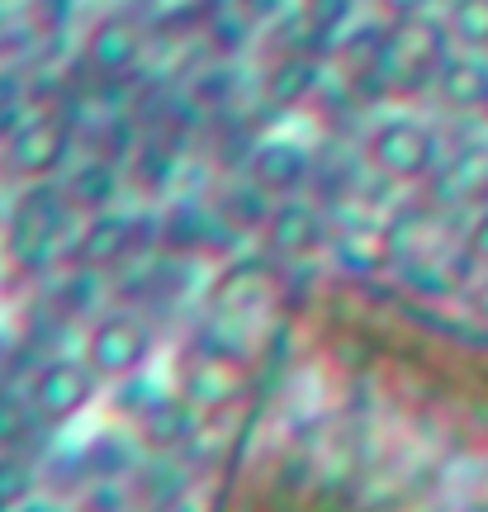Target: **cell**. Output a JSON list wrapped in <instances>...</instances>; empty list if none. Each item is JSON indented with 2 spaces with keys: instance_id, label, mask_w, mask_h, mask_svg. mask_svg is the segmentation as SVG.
Masks as SVG:
<instances>
[{
  "instance_id": "1",
  "label": "cell",
  "mask_w": 488,
  "mask_h": 512,
  "mask_svg": "<svg viewBox=\"0 0 488 512\" xmlns=\"http://www.w3.org/2000/svg\"><path fill=\"white\" fill-rule=\"evenodd\" d=\"M67 233H72V204L67 190L53 181H29L5 214V252L24 271H43Z\"/></svg>"
},
{
  "instance_id": "2",
  "label": "cell",
  "mask_w": 488,
  "mask_h": 512,
  "mask_svg": "<svg viewBox=\"0 0 488 512\" xmlns=\"http://www.w3.org/2000/svg\"><path fill=\"white\" fill-rule=\"evenodd\" d=\"M455 38L446 29V15H408L389 19V38H384V91H417L432 86L441 62L451 57Z\"/></svg>"
},
{
  "instance_id": "3",
  "label": "cell",
  "mask_w": 488,
  "mask_h": 512,
  "mask_svg": "<svg viewBox=\"0 0 488 512\" xmlns=\"http://www.w3.org/2000/svg\"><path fill=\"white\" fill-rule=\"evenodd\" d=\"M365 162L380 181H422L441 171V143H436V128L413 119V114H389L370 128L365 138Z\"/></svg>"
},
{
  "instance_id": "4",
  "label": "cell",
  "mask_w": 488,
  "mask_h": 512,
  "mask_svg": "<svg viewBox=\"0 0 488 512\" xmlns=\"http://www.w3.org/2000/svg\"><path fill=\"white\" fill-rule=\"evenodd\" d=\"M76 124L62 105H34L5 138V157L24 181H53L62 166L72 162Z\"/></svg>"
},
{
  "instance_id": "5",
  "label": "cell",
  "mask_w": 488,
  "mask_h": 512,
  "mask_svg": "<svg viewBox=\"0 0 488 512\" xmlns=\"http://www.w3.org/2000/svg\"><path fill=\"white\" fill-rule=\"evenodd\" d=\"M152 347H157V332L133 309L109 313L86 332V361L100 380H133L152 361Z\"/></svg>"
},
{
  "instance_id": "6",
  "label": "cell",
  "mask_w": 488,
  "mask_h": 512,
  "mask_svg": "<svg viewBox=\"0 0 488 512\" xmlns=\"http://www.w3.org/2000/svg\"><path fill=\"white\" fill-rule=\"evenodd\" d=\"M95 375L91 361H43L34 370V384H29V408H34V422L43 427H62V422L81 418L95 399Z\"/></svg>"
},
{
  "instance_id": "7",
  "label": "cell",
  "mask_w": 488,
  "mask_h": 512,
  "mask_svg": "<svg viewBox=\"0 0 488 512\" xmlns=\"http://www.w3.org/2000/svg\"><path fill=\"white\" fill-rule=\"evenodd\" d=\"M81 57H86V67H91L95 76H105V81L133 76L147 57L143 24H138L133 15H100L91 29H86V48H81Z\"/></svg>"
},
{
  "instance_id": "8",
  "label": "cell",
  "mask_w": 488,
  "mask_h": 512,
  "mask_svg": "<svg viewBox=\"0 0 488 512\" xmlns=\"http://www.w3.org/2000/svg\"><path fill=\"white\" fill-rule=\"evenodd\" d=\"M138 233H143V219L133 214H119V209H100L91 219L76 228V242H72V261L86 266V271H119L128 256L138 252Z\"/></svg>"
},
{
  "instance_id": "9",
  "label": "cell",
  "mask_w": 488,
  "mask_h": 512,
  "mask_svg": "<svg viewBox=\"0 0 488 512\" xmlns=\"http://www.w3.org/2000/svg\"><path fill=\"white\" fill-rule=\"evenodd\" d=\"M318 91H323V62L308 53V48H285L266 67V76H261V100L280 114L304 110Z\"/></svg>"
},
{
  "instance_id": "10",
  "label": "cell",
  "mask_w": 488,
  "mask_h": 512,
  "mask_svg": "<svg viewBox=\"0 0 488 512\" xmlns=\"http://www.w3.org/2000/svg\"><path fill=\"white\" fill-rule=\"evenodd\" d=\"M247 389V375H242V356H228V351L218 347H204L190 361L185 370V399L195 403L199 413H218V408H228Z\"/></svg>"
},
{
  "instance_id": "11",
  "label": "cell",
  "mask_w": 488,
  "mask_h": 512,
  "mask_svg": "<svg viewBox=\"0 0 488 512\" xmlns=\"http://www.w3.org/2000/svg\"><path fill=\"white\" fill-rule=\"evenodd\" d=\"M247 181H256L266 195H275V200H285V195H294V190L308 181V152L285 143V138L256 143L252 152H247Z\"/></svg>"
},
{
  "instance_id": "12",
  "label": "cell",
  "mask_w": 488,
  "mask_h": 512,
  "mask_svg": "<svg viewBox=\"0 0 488 512\" xmlns=\"http://www.w3.org/2000/svg\"><path fill=\"white\" fill-rule=\"evenodd\" d=\"M266 242H271V252L280 256H308L313 247H323L327 238V223H323V209L308 200H285L271 209V219H266Z\"/></svg>"
},
{
  "instance_id": "13",
  "label": "cell",
  "mask_w": 488,
  "mask_h": 512,
  "mask_svg": "<svg viewBox=\"0 0 488 512\" xmlns=\"http://www.w3.org/2000/svg\"><path fill=\"white\" fill-rule=\"evenodd\" d=\"M436 95H441V105H451V110L460 114H474L488 105V62L484 53H474V48H465V53H451L446 62H441V72H436Z\"/></svg>"
},
{
  "instance_id": "14",
  "label": "cell",
  "mask_w": 488,
  "mask_h": 512,
  "mask_svg": "<svg viewBox=\"0 0 488 512\" xmlns=\"http://www.w3.org/2000/svg\"><path fill=\"white\" fill-rule=\"evenodd\" d=\"M119 185H124V162H114V157H105V152H95V157H86V162H76L72 171H67L62 190H67V204L100 214V209H114Z\"/></svg>"
},
{
  "instance_id": "15",
  "label": "cell",
  "mask_w": 488,
  "mask_h": 512,
  "mask_svg": "<svg viewBox=\"0 0 488 512\" xmlns=\"http://www.w3.org/2000/svg\"><path fill=\"white\" fill-rule=\"evenodd\" d=\"M436 190L446 204H488V143H465L436 171Z\"/></svg>"
},
{
  "instance_id": "16",
  "label": "cell",
  "mask_w": 488,
  "mask_h": 512,
  "mask_svg": "<svg viewBox=\"0 0 488 512\" xmlns=\"http://www.w3.org/2000/svg\"><path fill=\"white\" fill-rule=\"evenodd\" d=\"M332 252L356 275H380V271H389V261H398L394 233H389V228H370V223L342 228V233L332 238Z\"/></svg>"
},
{
  "instance_id": "17",
  "label": "cell",
  "mask_w": 488,
  "mask_h": 512,
  "mask_svg": "<svg viewBox=\"0 0 488 512\" xmlns=\"http://www.w3.org/2000/svg\"><path fill=\"white\" fill-rule=\"evenodd\" d=\"M199 408L185 394L176 399H157L147 403L143 413H138V427H143V437L157 446V451H176V446H190L199 437Z\"/></svg>"
},
{
  "instance_id": "18",
  "label": "cell",
  "mask_w": 488,
  "mask_h": 512,
  "mask_svg": "<svg viewBox=\"0 0 488 512\" xmlns=\"http://www.w3.org/2000/svg\"><path fill=\"white\" fill-rule=\"evenodd\" d=\"M171 171H176V143H171V138L162 143V133H143L124 162V176L138 185V190H147V195H162V185L171 181Z\"/></svg>"
},
{
  "instance_id": "19",
  "label": "cell",
  "mask_w": 488,
  "mask_h": 512,
  "mask_svg": "<svg viewBox=\"0 0 488 512\" xmlns=\"http://www.w3.org/2000/svg\"><path fill=\"white\" fill-rule=\"evenodd\" d=\"M446 29L455 48L488 53V0H446Z\"/></svg>"
},
{
  "instance_id": "20",
  "label": "cell",
  "mask_w": 488,
  "mask_h": 512,
  "mask_svg": "<svg viewBox=\"0 0 488 512\" xmlns=\"http://www.w3.org/2000/svg\"><path fill=\"white\" fill-rule=\"evenodd\" d=\"M72 10H76V0H24L19 19H24V29H29L34 43H48V38H57L72 24Z\"/></svg>"
},
{
  "instance_id": "21",
  "label": "cell",
  "mask_w": 488,
  "mask_h": 512,
  "mask_svg": "<svg viewBox=\"0 0 488 512\" xmlns=\"http://www.w3.org/2000/svg\"><path fill=\"white\" fill-rule=\"evenodd\" d=\"M29 110H34V91H29L24 72H15V67H0V138H10V133H15V124Z\"/></svg>"
},
{
  "instance_id": "22",
  "label": "cell",
  "mask_w": 488,
  "mask_h": 512,
  "mask_svg": "<svg viewBox=\"0 0 488 512\" xmlns=\"http://www.w3.org/2000/svg\"><path fill=\"white\" fill-rule=\"evenodd\" d=\"M34 465L24 456H5L0 460V512H15L19 503H29L34 498Z\"/></svg>"
},
{
  "instance_id": "23",
  "label": "cell",
  "mask_w": 488,
  "mask_h": 512,
  "mask_svg": "<svg viewBox=\"0 0 488 512\" xmlns=\"http://www.w3.org/2000/svg\"><path fill=\"white\" fill-rule=\"evenodd\" d=\"M465 256H470V261H479V266H488V209L470 223V238H465Z\"/></svg>"
},
{
  "instance_id": "24",
  "label": "cell",
  "mask_w": 488,
  "mask_h": 512,
  "mask_svg": "<svg viewBox=\"0 0 488 512\" xmlns=\"http://www.w3.org/2000/svg\"><path fill=\"white\" fill-rule=\"evenodd\" d=\"M147 512H209V508H204V498H199L195 489H181V494H171V498H162V503H152Z\"/></svg>"
},
{
  "instance_id": "25",
  "label": "cell",
  "mask_w": 488,
  "mask_h": 512,
  "mask_svg": "<svg viewBox=\"0 0 488 512\" xmlns=\"http://www.w3.org/2000/svg\"><path fill=\"white\" fill-rule=\"evenodd\" d=\"M375 5H380L384 19H408V15H427L436 0H375Z\"/></svg>"
},
{
  "instance_id": "26",
  "label": "cell",
  "mask_w": 488,
  "mask_h": 512,
  "mask_svg": "<svg viewBox=\"0 0 488 512\" xmlns=\"http://www.w3.org/2000/svg\"><path fill=\"white\" fill-rule=\"evenodd\" d=\"M474 313H479V318H488V275L479 280V290H474Z\"/></svg>"
},
{
  "instance_id": "27",
  "label": "cell",
  "mask_w": 488,
  "mask_h": 512,
  "mask_svg": "<svg viewBox=\"0 0 488 512\" xmlns=\"http://www.w3.org/2000/svg\"><path fill=\"white\" fill-rule=\"evenodd\" d=\"M15 512H62V508H53V503H34V498H29V503H19Z\"/></svg>"
}]
</instances>
